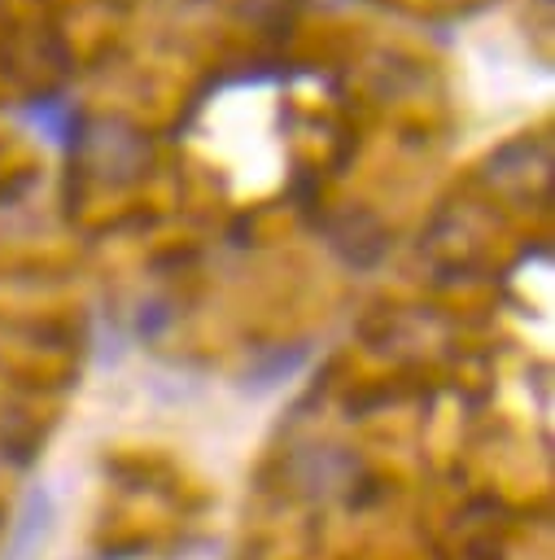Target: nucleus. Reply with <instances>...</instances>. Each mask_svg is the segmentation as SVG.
I'll list each match as a JSON object with an SVG mask.
<instances>
[{"mask_svg":"<svg viewBox=\"0 0 555 560\" xmlns=\"http://www.w3.org/2000/svg\"><path fill=\"white\" fill-rule=\"evenodd\" d=\"M44 529H48V494L35 490V494L26 499V508H22V525H17V534H13V556H9V560H26V551L39 547Z\"/></svg>","mask_w":555,"mask_h":560,"instance_id":"obj_2","label":"nucleus"},{"mask_svg":"<svg viewBox=\"0 0 555 560\" xmlns=\"http://www.w3.org/2000/svg\"><path fill=\"white\" fill-rule=\"evenodd\" d=\"M210 136V158H219L232 175L245 179V188L271 184L280 171V144H275V101L258 88H236L219 96L205 109V131Z\"/></svg>","mask_w":555,"mask_h":560,"instance_id":"obj_1","label":"nucleus"}]
</instances>
